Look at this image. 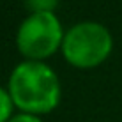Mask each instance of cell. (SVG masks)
I'll use <instances>...</instances> for the list:
<instances>
[{
  "label": "cell",
  "mask_w": 122,
  "mask_h": 122,
  "mask_svg": "<svg viewBox=\"0 0 122 122\" xmlns=\"http://www.w3.org/2000/svg\"><path fill=\"white\" fill-rule=\"evenodd\" d=\"M112 50V36L106 27L94 21L78 23L64 37V55L74 66L99 64Z\"/></svg>",
  "instance_id": "7a4b0ae2"
},
{
  "label": "cell",
  "mask_w": 122,
  "mask_h": 122,
  "mask_svg": "<svg viewBox=\"0 0 122 122\" xmlns=\"http://www.w3.org/2000/svg\"><path fill=\"white\" fill-rule=\"evenodd\" d=\"M25 2H27V7L34 12H51L58 0H25Z\"/></svg>",
  "instance_id": "277c9868"
},
{
  "label": "cell",
  "mask_w": 122,
  "mask_h": 122,
  "mask_svg": "<svg viewBox=\"0 0 122 122\" xmlns=\"http://www.w3.org/2000/svg\"><path fill=\"white\" fill-rule=\"evenodd\" d=\"M11 97L7 96V92L0 89V122H4L11 113Z\"/></svg>",
  "instance_id": "5b68a950"
},
{
  "label": "cell",
  "mask_w": 122,
  "mask_h": 122,
  "mask_svg": "<svg viewBox=\"0 0 122 122\" xmlns=\"http://www.w3.org/2000/svg\"><path fill=\"white\" fill-rule=\"evenodd\" d=\"M9 89L14 103L27 112H48L57 106L60 85L46 64L23 62L12 71Z\"/></svg>",
  "instance_id": "6da1fadb"
},
{
  "label": "cell",
  "mask_w": 122,
  "mask_h": 122,
  "mask_svg": "<svg viewBox=\"0 0 122 122\" xmlns=\"http://www.w3.org/2000/svg\"><path fill=\"white\" fill-rule=\"evenodd\" d=\"M62 28L53 12H34L18 30V48L23 55L41 58L57 50Z\"/></svg>",
  "instance_id": "3957f363"
},
{
  "label": "cell",
  "mask_w": 122,
  "mask_h": 122,
  "mask_svg": "<svg viewBox=\"0 0 122 122\" xmlns=\"http://www.w3.org/2000/svg\"><path fill=\"white\" fill-rule=\"evenodd\" d=\"M9 122H41L36 115H28V113H21V115H16L14 119H11Z\"/></svg>",
  "instance_id": "8992f818"
}]
</instances>
